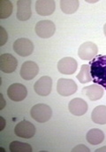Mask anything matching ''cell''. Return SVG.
<instances>
[{"label":"cell","mask_w":106,"mask_h":152,"mask_svg":"<svg viewBox=\"0 0 106 152\" xmlns=\"http://www.w3.org/2000/svg\"><path fill=\"white\" fill-rule=\"evenodd\" d=\"M96 152H106V146H104L100 149L96 150Z\"/></svg>","instance_id":"4316f807"},{"label":"cell","mask_w":106,"mask_h":152,"mask_svg":"<svg viewBox=\"0 0 106 152\" xmlns=\"http://www.w3.org/2000/svg\"><path fill=\"white\" fill-rule=\"evenodd\" d=\"M39 72L38 65L31 61H25L20 68V77L25 80H31L33 79Z\"/></svg>","instance_id":"7c38bea8"},{"label":"cell","mask_w":106,"mask_h":152,"mask_svg":"<svg viewBox=\"0 0 106 152\" xmlns=\"http://www.w3.org/2000/svg\"><path fill=\"white\" fill-rule=\"evenodd\" d=\"M98 48L95 43L85 42L78 49V56L84 61H91L97 55Z\"/></svg>","instance_id":"52a82bcc"},{"label":"cell","mask_w":106,"mask_h":152,"mask_svg":"<svg viewBox=\"0 0 106 152\" xmlns=\"http://www.w3.org/2000/svg\"><path fill=\"white\" fill-rule=\"evenodd\" d=\"M79 1L78 0H61L60 1V8L64 13L73 14L79 8Z\"/></svg>","instance_id":"d6986e66"},{"label":"cell","mask_w":106,"mask_h":152,"mask_svg":"<svg viewBox=\"0 0 106 152\" xmlns=\"http://www.w3.org/2000/svg\"><path fill=\"white\" fill-rule=\"evenodd\" d=\"M82 94L90 101H98L104 95V87L97 84H94L82 88Z\"/></svg>","instance_id":"2e32d148"},{"label":"cell","mask_w":106,"mask_h":152,"mask_svg":"<svg viewBox=\"0 0 106 152\" xmlns=\"http://www.w3.org/2000/svg\"><path fill=\"white\" fill-rule=\"evenodd\" d=\"M14 133L18 137L29 139L35 134V126L31 122L23 120L16 125Z\"/></svg>","instance_id":"8992f818"},{"label":"cell","mask_w":106,"mask_h":152,"mask_svg":"<svg viewBox=\"0 0 106 152\" xmlns=\"http://www.w3.org/2000/svg\"><path fill=\"white\" fill-rule=\"evenodd\" d=\"M35 30L38 37L42 38H49L54 35L56 30V26L51 20H43L36 23Z\"/></svg>","instance_id":"3957f363"},{"label":"cell","mask_w":106,"mask_h":152,"mask_svg":"<svg viewBox=\"0 0 106 152\" xmlns=\"http://www.w3.org/2000/svg\"><path fill=\"white\" fill-rule=\"evenodd\" d=\"M30 114L33 119L39 123H45L49 121L52 116V110L50 106L39 103L32 107L30 110Z\"/></svg>","instance_id":"7a4b0ae2"},{"label":"cell","mask_w":106,"mask_h":152,"mask_svg":"<svg viewBox=\"0 0 106 152\" xmlns=\"http://www.w3.org/2000/svg\"><path fill=\"white\" fill-rule=\"evenodd\" d=\"M0 122H1L0 131H3V130H4V126H5V120L4 119V118H3V117H0Z\"/></svg>","instance_id":"484cf974"},{"label":"cell","mask_w":106,"mask_h":152,"mask_svg":"<svg viewBox=\"0 0 106 152\" xmlns=\"http://www.w3.org/2000/svg\"><path fill=\"white\" fill-rule=\"evenodd\" d=\"M73 152H90V150L86 146V145H83V144H79L77 145L76 147H74L73 150Z\"/></svg>","instance_id":"cb8c5ba5"},{"label":"cell","mask_w":106,"mask_h":152,"mask_svg":"<svg viewBox=\"0 0 106 152\" xmlns=\"http://www.w3.org/2000/svg\"><path fill=\"white\" fill-rule=\"evenodd\" d=\"M18 66L17 59L10 54L4 53L0 56V69L4 73H12L16 70Z\"/></svg>","instance_id":"8fae6325"},{"label":"cell","mask_w":106,"mask_h":152,"mask_svg":"<svg viewBox=\"0 0 106 152\" xmlns=\"http://www.w3.org/2000/svg\"><path fill=\"white\" fill-rule=\"evenodd\" d=\"M104 32H105V35L106 37V23L105 24V26H104Z\"/></svg>","instance_id":"83f0119b"},{"label":"cell","mask_w":106,"mask_h":152,"mask_svg":"<svg viewBox=\"0 0 106 152\" xmlns=\"http://www.w3.org/2000/svg\"><path fill=\"white\" fill-rule=\"evenodd\" d=\"M77 84L73 79L59 78L57 83V91L62 96H70L76 93Z\"/></svg>","instance_id":"277c9868"},{"label":"cell","mask_w":106,"mask_h":152,"mask_svg":"<svg viewBox=\"0 0 106 152\" xmlns=\"http://www.w3.org/2000/svg\"><path fill=\"white\" fill-rule=\"evenodd\" d=\"M11 152H31L32 147L28 143L20 142H11L10 146Z\"/></svg>","instance_id":"7402d4cb"},{"label":"cell","mask_w":106,"mask_h":152,"mask_svg":"<svg viewBox=\"0 0 106 152\" xmlns=\"http://www.w3.org/2000/svg\"><path fill=\"white\" fill-rule=\"evenodd\" d=\"M56 4L53 0H38L35 2V11L39 15L48 16L54 12Z\"/></svg>","instance_id":"9a60e30c"},{"label":"cell","mask_w":106,"mask_h":152,"mask_svg":"<svg viewBox=\"0 0 106 152\" xmlns=\"http://www.w3.org/2000/svg\"><path fill=\"white\" fill-rule=\"evenodd\" d=\"M31 1L19 0L17 2V18L21 21H25L31 17Z\"/></svg>","instance_id":"4fadbf2b"},{"label":"cell","mask_w":106,"mask_h":152,"mask_svg":"<svg viewBox=\"0 0 106 152\" xmlns=\"http://www.w3.org/2000/svg\"><path fill=\"white\" fill-rule=\"evenodd\" d=\"M27 94V90L26 86L19 83H14L11 85L7 89L8 97L14 102H21L23 101Z\"/></svg>","instance_id":"ba28073f"},{"label":"cell","mask_w":106,"mask_h":152,"mask_svg":"<svg viewBox=\"0 0 106 152\" xmlns=\"http://www.w3.org/2000/svg\"><path fill=\"white\" fill-rule=\"evenodd\" d=\"M68 110L74 116H82L88 111V103L81 98H74L69 102Z\"/></svg>","instance_id":"5bb4252c"},{"label":"cell","mask_w":106,"mask_h":152,"mask_svg":"<svg viewBox=\"0 0 106 152\" xmlns=\"http://www.w3.org/2000/svg\"><path fill=\"white\" fill-rule=\"evenodd\" d=\"M7 38H8L7 32L5 31V29L3 27L0 26V46H3L6 43Z\"/></svg>","instance_id":"603a6c76"},{"label":"cell","mask_w":106,"mask_h":152,"mask_svg":"<svg viewBox=\"0 0 106 152\" xmlns=\"http://www.w3.org/2000/svg\"><path fill=\"white\" fill-rule=\"evenodd\" d=\"M86 139L89 143L92 145H98L102 143L105 140V134L100 129H91L88 132Z\"/></svg>","instance_id":"ac0fdd59"},{"label":"cell","mask_w":106,"mask_h":152,"mask_svg":"<svg viewBox=\"0 0 106 152\" xmlns=\"http://www.w3.org/2000/svg\"><path fill=\"white\" fill-rule=\"evenodd\" d=\"M91 119L94 123L98 125H105L106 124V106L100 105L97 106L92 113Z\"/></svg>","instance_id":"e0dca14e"},{"label":"cell","mask_w":106,"mask_h":152,"mask_svg":"<svg viewBox=\"0 0 106 152\" xmlns=\"http://www.w3.org/2000/svg\"><path fill=\"white\" fill-rule=\"evenodd\" d=\"M51 89H52V79L48 76L40 77L34 85L35 92L40 96L49 95L51 93Z\"/></svg>","instance_id":"9c48e42d"},{"label":"cell","mask_w":106,"mask_h":152,"mask_svg":"<svg viewBox=\"0 0 106 152\" xmlns=\"http://www.w3.org/2000/svg\"><path fill=\"white\" fill-rule=\"evenodd\" d=\"M12 12V4L9 0L0 1V19L8 18Z\"/></svg>","instance_id":"44dd1931"},{"label":"cell","mask_w":106,"mask_h":152,"mask_svg":"<svg viewBox=\"0 0 106 152\" xmlns=\"http://www.w3.org/2000/svg\"><path fill=\"white\" fill-rule=\"evenodd\" d=\"M14 52L22 57L29 56L34 51V44L27 38H19L13 44Z\"/></svg>","instance_id":"5b68a950"},{"label":"cell","mask_w":106,"mask_h":152,"mask_svg":"<svg viewBox=\"0 0 106 152\" xmlns=\"http://www.w3.org/2000/svg\"><path fill=\"white\" fill-rule=\"evenodd\" d=\"M76 77L81 84H86L90 82L92 80L91 74H90V66L88 64H83Z\"/></svg>","instance_id":"ffe728a7"},{"label":"cell","mask_w":106,"mask_h":152,"mask_svg":"<svg viewBox=\"0 0 106 152\" xmlns=\"http://www.w3.org/2000/svg\"><path fill=\"white\" fill-rule=\"evenodd\" d=\"M89 65L93 82L106 89V55H97Z\"/></svg>","instance_id":"6da1fadb"},{"label":"cell","mask_w":106,"mask_h":152,"mask_svg":"<svg viewBox=\"0 0 106 152\" xmlns=\"http://www.w3.org/2000/svg\"><path fill=\"white\" fill-rule=\"evenodd\" d=\"M78 68V62L72 57H65L58 62V69L64 75L74 74Z\"/></svg>","instance_id":"30bf717a"},{"label":"cell","mask_w":106,"mask_h":152,"mask_svg":"<svg viewBox=\"0 0 106 152\" xmlns=\"http://www.w3.org/2000/svg\"><path fill=\"white\" fill-rule=\"evenodd\" d=\"M0 110H2L4 108V106H5V101H4V96H3V94H0Z\"/></svg>","instance_id":"d4e9b609"}]
</instances>
